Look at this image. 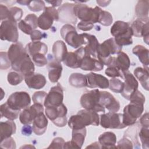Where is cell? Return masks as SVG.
I'll return each mask as SVG.
<instances>
[{"label": "cell", "instance_id": "6da1fadb", "mask_svg": "<svg viewBox=\"0 0 149 149\" xmlns=\"http://www.w3.org/2000/svg\"><path fill=\"white\" fill-rule=\"evenodd\" d=\"M130 102L125 107L123 114V123L126 126L135 124L137 119L139 118L144 111L145 97L136 90L130 97Z\"/></svg>", "mask_w": 149, "mask_h": 149}, {"label": "cell", "instance_id": "7a4b0ae2", "mask_svg": "<svg viewBox=\"0 0 149 149\" xmlns=\"http://www.w3.org/2000/svg\"><path fill=\"white\" fill-rule=\"evenodd\" d=\"M68 123L72 129H80L89 125L98 126L100 118L97 112L84 109L80 110L76 115L71 116Z\"/></svg>", "mask_w": 149, "mask_h": 149}, {"label": "cell", "instance_id": "3957f363", "mask_svg": "<svg viewBox=\"0 0 149 149\" xmlns=\"http://www.w3.org/2000/svg\"><path fill=\"white\" fill-rule=\"evenodd\" d=\"M111 34L119 46L128 45L133 43L132 31L129 23L123 21H116L111 28Z\"/></svg>", "mask_w": 149, "mask_h": 149}, {"label": "cell", "instance_id": "277c9868", "mask_svg": "<svg viewBox=\"0 0 149 149\" xmlns=\"http://www.w3.org/2000/svg\"><path fill=\"white\" fill-rule=\"evenodd\" d=\"M122 47L115 42L114 38H110L100 44L97 49V58L104 65L109 66L112 62V55L118 54L122 51Z\"/></svg>", "mask_w": 149, "mask_h": 149}, {"label": "cell", "instance_id": "5b68a950", "mask_svg": "<svg viewBox=\"0 0 149 149\" xmlns=\"http://www.w3.org/2000/svg\"><path fill=\"white\" fill-rule=\"evenodd\" d=\"M101 10L98 6L92 8L86 4L80 3L74 4L73 8L74 15L77 18L80 19L81 21L90 22L93 24L98 23Z\"/></svg>", "mask_w": 149, "mask_h": 149}, {"label": "cell", "instance_id": "8992f818", "mask_svg": "<svg viewBox=\"0 0 149 149\" xmlns=\"http://www.w3.org/2000/svg\"><path fill=\"white\" fill-rule=\"evenodd\" d=\"M60 33L65 42L74 48L81 47L85 44L83 34H79L75 27L71 24H65L63 25L60 30Z\"/></svg>", "mask_w": 149, "mask_h": 149}, {"label": "cell", "instance_id": "52a82bcc", "mask_svg": "<svg viewBox=\"0 0 149 149\" xmlns=\"http://www.w3.org/2000/svg\"><path fill=\"white\" fill-rule=\"evenodd\" d=\"M47 117L58 127H64L67 123L68 110L62 103L59 106H48L45 110Z\"/></svg>", "mask_w": 149, "mask_h": 149}, {"label": "cell", "instance_id": "ba28073f", "mask_svg": "<svg viewBox=\"0 0 149 149\" xmlns=\"http://www.w3.org/2000/svg\"><path fill=\"white\" fill-rule=\"evenodd\" d=\"M100 90L94 89L84 93L80 98V104L82 107L87 110L105 112V108L99 103Z\"/></svg>", "mask_w": 149, "mask_h": 149}, {"label": "cell", "instance_id": "9c48e42d", "mask_svg": "<svg viewBox=\"0 0 149 149\" xmlns=\"http://www.w3.org/2000/svg\"><path fill=\"white\" fill-rule=\"evenodd\" d=\"M12 68L24 76L34 73L35 68L33 61L26 51L11 63Z\"/></svg>", "mask_w": 149, "mask_h": 149}, {"label": "cell", "instance_id": "30bf717a", "mask_svg": "<svg viewBox=\"0 0 149 149\" xmlns=\"http://www.w3.org/2000/svg\"><path fill=\"white\" fill-rule=\"evenodd\" d=\"M8 105L12 109L20 111L29 107L31 99L29 94L24 91H17L12 93L6 101Z\"/></svg>", "mask_w": 149, "mask_h": 149}, {"label": "cell", "instance_id": "8fae6325", "mask_svg": "<svg viewBox=\"0 0 149 149\" xmlns=\"http://www.w3.org/2000/svg\"><path fill=\"white\" fill-rule=\"evenodd\" d=\"M100 123L105 129H123L126 126L123 123V114L108 112L100 115Z\"/></svg>", "mask_w": 149, "mask_h": 149}, {"label": "cell", "instance_id": "7c38bea8", "mask_svg": "<svg viewBox=\"0 0 149 149\" xmlns=\"http://www.w3.org/2000/svg\"><path fill=\"white\" fill-rule=\"evenodd\" d=\"M19 33L16 23L9 20H3L0 27V38L1 40H6L16 43L17 42Z\"/></svg>", "mask_w": 149, "mask_h": 149}, {"label": "cell", "instance_id": "4fadbf2b", "mask_svg": "<svg viewBox=\"0 0 149 149\" xmlns=\"http://www.w3.org/2000/svg\"><path fill=\"white\" fill-rule=\"evenodd\" d=\"M54 21H59L58 10L51 6L45 7L44 12L38 17V26L42 30L49 29Z\"/></svg>", "mask_w": 149, "mask_h": 149}, {"label": "cell", "instance_id": "5bb4252c", "mask_svg": "<svg viewBox=\"0 0 149 149\" xmlns=\"http://www.w3.org/2000/svg\"><path fill=\"white\" fill-rule=\"evenodd\" d=\"M43 111L42 104L34 103L33 105L24 109L20 113L19 120L23 125H30L33 122L34 119Z\"/></svg>", "mask_w": 149, "mask_h": 149}, {"label": "cell", "instance_id": "9a60e30c", "mask_svg": "<svg viewBox=\"0 0 149 149\" xmlns=\"http://www.w3.org/2000/svg\"><path fill=\"white\" fill-rule=\"evenodd\" d=\"M74 4L66 2L62 5L58 9L59 21L70 24H75L77 23V18L74 15L73 8Z\"/></svg>", "mask_w": 149, "mask_h": 149}, {"label": "cell", "instance_id": "2e32d148", "mask_svg": "<svg viewBox=\"0 0 149 149\" xmlns=\"http://www.w3.org/2000/svg\"><path fill=\"white\" fill-rule=\"evenodd\" d=\"M122 73L125 81L123 90L120 93L125 99L129 100L131 95L137 90L139 83L133 74L128 70L124 71Z\"/></svg>", "mask_w": 149, "mask_h": 149}, {"label": "cell", "instance_id": "e0dca14e", "mask_svg": "<svg viewBox=\"0 0 149 149\" xmlns=\"http://www.w3.org/2000/svg\"><path fill=\"white\" fill-rule=\"evenodd\" d=\"M63 100V91L59 83L52 87L47 94L44 105L47 107L48 106H59L62 104Z\"/></svg>", "mask_w": 149, "mask_h": 149}, {"label": "cell", "instance_id": "ac0fdd59", "mask_svg": "<svg viewBox=\"0 0 149 149\" xmlns=\"http://www.w3.org/2000/svg\"><path fill=\"white\" fill-rule=\"evenodd\" d=\"M99 103L106 108L109 112L115 113L120 109L119 101L110 93L105 91H100Z\"/></svg>", "mask_w": 149, "mask_h": 149}, {"label": "cell", "instance_id": "d6986e66", "mask_svg": "<svg viewBox=\"0 0 149 149\" xmlns=\"http://www.w3.org/2000/svg\"><path fill=\"white\" fill-rule=\"evenodd\" d=\"M48 62L47 68L48 70V78L51 82L56 83L60 79L62 72V66L61 62L56 60L54 58L48 55Z\"/></svg>", "mask_w": 149, "mask_h": 149}, {"label": "cell", "instance_id": "ffe728a7", "mask_svg": "<svg viewBox=\"0 0 149 149\" xmlns=\"http://www.w3.org/2000/svg\"><path fill=\"white\" fill-rule=\"evenodd\" d=\"M86 135V129H72V140L65 143L63 148H81Z\"/></svg>", "mask_w": 149, "mask_h": 149}, {"label": "cell", "instance_id": "44dd1931", "mask_svg": "<svg viewBox=\"0 0 149 149\" xmlns=\"http://www.w3.org/2000/svg\"><path fill=\"white\" fill-rule=\"evenodd\" d=\"M87 79V87L89 88H100L105 89L109 87V80L105 76L93 72L86 75Z\"/></svg>", "mask_w": 149, "mask_h": 149}, {"label": "cell", "instance_id": "7402d4cb", "mask_svg": "<svg viewBox=\"0 0 149 149\" xmlns=\"http://www.w3.org/2000/svg\"><path fill=\"white\" fill-rule=\"evenodd\" d=\"M80 68L85 71L98 72L103 69L104 64L98 59L86 54L80 61Z\"/></svg>", "mask_w": 149, "mask_h": 149}, {"label": "cell", "instance_id": "603a6c76", "mask_svg": "<svg viewBox=\"0 0 149 149\" xmlns=\"http://www.w3.org/2000/svg\"><path fill=\"white\" fill-rule=\"evenodd\" d=\"M130 28L133 36L136 37H143L144 42L147 44H148V22L144 23L143 22L137 19L132 23Z\"/></svg>", "mask_w": 149, "mask_h": 149}, {"label": "cell", "instance_id": "cb8c5ba5", "mask_svg": "<svg viewBox=\"0 0 149 149\" xmlns=\"http://www.w3.org/2000/svg\"><path fill=\"white\" fill-rule=\"evenodd\" d=\"M38 26V17L34 14H29L24 20H21L18 23L19 29L26 34L30 35L33 31Z\"/></svg>", "mask_w": 149, "mask_h": 149}, {"label": "cell", "instance_id": "d4e9b609", "mask_svg": "<svg viewBox=\"0 0 149 149\" xmlns=\"http://www.w3.org/2000/svg\"><path fill=\"white\" fill-rule=\"evenodd\" d=\"M24 81L27 86L33 89H41L46 84V79L44 76L40 73H34L24 76Z\"/></svg>", "mask_w": 149, "mask_h": 149}, {"label": "cell", "instance_id": "484cf974", "mask_svg": "<svg viewBox=\"0 0 149 149\" xmlns=\"http://www.w3.org/2000/svg\"><path fill=\"white\" fill-rule=\"evenodd\" d=\"M130 66V61L128 55L123 52H119L117 56H112V62L109 66H114L118 68L121 72L128 70Z\"/></svg>", "mask_w": 149, "mask_h": 149}, {"label": "cell", "instance_id": "4316f807", "mask_svg": "<svg viewBox=\"0 0 149 149\" xmlns=\"http://www.w3.org/2000/svg\"><path fill=\"white\" fill-rule=\"evenodd\" d=\"M86 46L84 47L86 52L93 58L97 57V49L99 45V42L96 37L87 33H83Z\"/></svg>", "mask_w": 149, "mask_h": 149}, {"label": "cell", "instance_id": "83f0119b", "mask_svg": "<svg viewBox=\"0 0 149 149\" xmlns=\"http://www.w3.org/2000/svg\"><path fill=\"white\" fill-rule=\"evenodd\" d=\"M48 123V120L44 113H40L33 120L32 129L33 132L38 136L43 134L47 130Z\"/></svg>", "mask_w": 149, "mask_h": 149}, {"label": "cell", "instance_id": "f1b7e54d", "mask_svg": "<svg viewBox=\"0 0 149 149\" xmlns=\"http://www.w3.org/2000/svg\"><path fill=\"white\" fill-rule=\"evenodd\" d=\"M116 136L113 132H106L98 137V143L101 148H116Z\"/></svg>", "mask_w": 149, "mask_h": 149}, {"label": "cell", "instance_id": "f546056e", "mask_svg": "<svg viewBox=\"0 0 149 149\" xmlns=\"http://www.w3.org/2000/svg\"><path fill=\"white\" fill-rule=\"evenodd\" d=\"M149 1L148 0L139 1L135 7V12L138 20L148 22V9Z\"/></svg>", "mask_w": 149, "mask_h": 149}, {"label": "cell", "instance_id": "4dcf8cb0", "mask_svg": "<svg viewBox=\"0 0 149 149\" xmlns=\"http://www.w3.org/2000/svg\"><path fill=\"white\" fill-rule=\"evenodd\" d=\"M16 126L15 123L11 120H8L0 123V140L1 141L8 138L16 133Z\"/></svg>", "mask_w": 149, "mask_h": 149}, {"label": "cell", "instance_id": "1f68e13d", "mask_svg": "<svg viewBox=\"0 0 149 149\" xmlns=\"http://www.w3.org/2000/svg\"><path fill=\"white\" fill-rule=\"evenodd\" d=\"M28 54L32 56L37 54H42L45 55L48 51L47 45L40 41H32L27 44L25 48Z\"/></svg>", "mask_w": 149, "mask_h": 149}, {"label": "cell", "instance_id": "d6a6232c", "mask_svg": "<svg viewBox=\"0 0 149 149\" xmlns=\"http://www.w3.org/2000/svg\"><path fill=\"white\" fill-rule=\"evenodd\" d=\"M52 49L54 58L59 62H63L68 53L65 43L61 40L56 41L54 43Z\"/></svg>", "mask_w": 149, "mask_h": 149}, {"label": "cell", "instance_id": "836d02e7", "mask_svg": "<svg viewBox=\"0 0 149 149\" xmlns=\"http://www.w3.org/2000/svg\"><path fill=\"white\" fill-rule=\"evenodd\" d=\"M132 52L137 56L140 62L143 65L144 68L148 70V49L141 45H137L133 48Z\"/></svg>", "mask_w": 149, "mask_h": 149}, {"label": "cell", "instance_id": "e575fe53", "mask_svg": "<svg viewBox=\"0 0 149 149\" xmlns=\"http://www.w3.org/2000/svg\"><path fill=\"white\" fill-rule=\"evenodd\" d=\"M134 74L135 75L136 78L139 80L143 87L146 90L148 91L149 79L148 70L141 67H138L134 69Z\"/></svg>", "mask_w": 149, "mask_h": 149}, {"label": "cell", "instance_id": "d590c367", "mask_svg": "<svg viewBox=\"0 0 149 149\" xmlns=\"http://www.w3.org/2000/svg\"><path fill=\"white\" fill-rule=\"evenodd\" d=\"M70 85L76 88H81L87 86V79L86 75L80 73H73L69 77Z\"/></svg>", "mask_w": 149, "mask_h": 149}, {"label": "cell", "instance_id": "8d00e7d4", "mask_svg": "<svg viewBox=\"0 0 149 149\" xmlns=\"http://www.w3.org/2000/svg\"><path fill=\"white\" fill-rule=\"evenodd\" d=\"M0 113L1 118L4 117L9 120H14L18 118L20 111L12 109L6 102L1 105Z\"/></svg>", "mask_w": 149, "mask_h": 149}, {"label": "cell", "instance_id": "74e56055", "mask_svg": "<svg viewBox=\"0 0 149 149\" xmlns=\"http://www.w3.org/2000/svg\"><path fill=\"white\" fill-rule=\"evenodd\" d=\"M63 62L68 67L76 69L80 68V59L75 52H70L67 53Z\"/></svg>", "mask_w": 149, "mask_h": 149}, {"label": "cell", "instance_id": "f35d334b", "mask_svg": "<svg viewBox=\"0 0 149 149\" xmlns=\"http://www.w3.org/2000/svg\"><path fill=\"white\" fill-rule=\"evenodd\" d=\"M23 10L21 8L14 6L9 9V14L7 20L17 22L19 21L23 16Z\"/></svg>", "mask_w": 149, "mask_h": 149}, {"label": "cell", "instance_id": "ab89813d", "mask_svg": "<svg viewBox=\"0 0 149 149\" xmlns=\"http://www.w3.org/2000/svg\"><path fill=\"white\" fill-rule=\"evenodd\" d=\"M7 79L10 85L16 86L23 81V79H24V76L19 72L12 71L8 73Z\"/></svg>", "mask_w": 149, "mask_h": 149}, {"label": "cell", "instance_id": "60d3db41", "mask_svg": "<svg viewBox=\"0 0 149 149\" xmlns=\"http://www.w3.org/2000/svg\"><path fill=\"white\" fill-rule=\"evenodd\" d=\"M139 136L142 144V147L144 149L149 148V129L148 127H143L140 129Z\"/></svg>", "mask_w": 149, "mask_h": 149}, {"label": "cell", "instance_id": "b9f144b4", "mask_svg": "<svg viewBox=\"0 0 149 149\" xmlns=\"http://www.w3.org/2000/svg\"><path fill=\"white\" fill-rule=\"evenodd\" d=\"M112 21L113 19L111 14L107 11L101 10L100 13L98 23L104 26H109L111 25Z\"/></svg>", "mask_w": 149, "mask_h": 149}, {"label": "cell", "instance_id": "7bdbcfd3", "mask_svg": "<svg viewBox=\"0 0 149 149\" xmlns=\"http://www.w3.org/2000/svg\"><path fill=\"white\" fill-rule=\"evenodd\" d=\"M123 86V82L116 78H112L109 81V89L112 91L116 93H120L122 91Z\"/></svg>", "mask_w": 149, "mask_h": 149}, {"label": "cell", "instance_id": "ee69618b", "mask_svg": "<svg viewBox=\"0 0 149 149\" xmlns=\"http://www.w3.org/2000/svg\"><path fill=\"white\" fill-rule=\"evenodd\" d=\"M29 9L33 12H39L44 10L45 8V3L43 1H30L28 5Z\"/></svg>", "mask_w": 149, "mask_h": 149}, {"label": "cell", "instance_id": "f6af8a7d", "mask_svg": "<svg viewBox=\"0 0 149 149\" xmlns=\"http://www.w3.org/2000/svg\"><path fill=\"white\" fill-rule=\"evenodd\" d=\"M32 61L34 64L38 67H42L47 65L48 60L45 55L42 54H37L31 56Z\"/></svg>", "mask_w": 149, "mask_h": 149}, {"label": "cell", "instance_id": "bcb514c9", "mask_svg": "<svg viewBox=\"0 0 149 149\" xmlns=\"http://www.w3.org/2000/svg\"><path fill=\"white\" fill-rule=\"evenodd\" d=\"M47 93L43 91H37L34 93L32 96V100L34 103H38L42 104L44 103L45 98L47 97Z\"/></svg>", "mask_w": 149, "mask_h": 149}, {"label": "cell", "instance_id": "7dc6e473", "mask_svg": "<svg viewBox=\"0 0 149 149\" xmlns=\"http://www.w3.org/2000/svg\"><path fill=\"white\" fill-rule=\"evenodd\" d=\"M123 72H121L119 70L118 68L114 67V66H108V68L106 69L105 70V74L112 78H115L116 77H120L123 78Z\"/></svg>", "mask_w": 149, "mask_h": 149}, {"label": "cell", "instance_id": "c3c4849f", "mask_svg": "<svg viewBox=\"0 0 149 149\" xmlns=\"http://www.w3.org/2000/svg\"><path fill=\"white\" fill-rule=\"evenodd\" d=\"M1 69H6L11 66V62L8 58V52H1Z\"/></svg>", "mask_w": 149, "mask_h": 149}, {"label": "cell", "instance_id": "681fc988", "mask_svg": "<svg viewBox=\"0 0 149 149\" xmlns=\"http://www.w3.org/2000/svg\"><path fill=\"white\" fill-rule=\"evenodd\" d=\"M0 147L2 148H16V143L11 137L5 139L1 141Z\"/></svg>", "mask_w": 149, "mask_h": 149}, {"label": "cell", "instance_id": "f907efd6", "mask_svg": "<svg viewBox=\"0 0 149 149\" xmlns=\"http://www.w3.org/2000/svg\"><path fill=\"white\" fill-rule=\"evenodd\" d=\"M65 143L64 139L62 137L54 138L48 148H63Z\"/></svg>", "mask_w": 149, "mask_h": 149}, {"label": "cell", "instance_id": "816d5d0a", "mask_svg": "<svg viewBox=\"0 0 149 149\" xmlns=\"http://www.w3.org/2000/svg\"><path fill=\"white\" fill-rule=\"evenodd\" d=\"M116 148H133V143L129 139L126 138L125 136L118 142Z\"/></svg>", "mask_w": 149, "mask_h": 149}, {"label": "cell", "instance_id": "f5cc1de1", "mask_svg": "<svg viewBox=\"0 0 149 149\" xmlns=\"http://www.w3.org/2000/svg\"><path fill=\"white\" fill-rule=\"evenodd\" d=\"M94 27V24L90 22L81 21L77 24V28L82 31H89Z\"/></svg>", "mask_w": 149, "mask_h": 149}, {"label": "cell", "instance_id": "db71d44e", "mask_svg": "<svg viewBox=\"0 0 149 149\" xmlns=\"http://www.w3.org/2000/svg\"><path fill=\"white\" fill-rule=\"evenodd\" d=\"M45 34H42L40 31L38 30H34L30 34V38L32 41H37L41 40L42 38H46L44 37Z\"/></svg>", "mask_w": 149, "mask_h": 149}, {"label": "cell", "instance_id": "11a10c76", "mask_svg": "<svg viewBox=\"0 0 149 149\" xmlns=\"http://www.w3.org/2000/svg\"><path fill=\"white\" fill-rule=\"evenodd\" d=\"M0 12H1V20H5L8 19L9 14V9L5 5L1 4L0 5Z\"/></svg>", "mask_w": 149, "mask_h": 149}, {"label": "cell", "instance_id": "9f6ffc18", "mask_svg": "<svg viewBox=\"0 0 149 149\" xmlns=\"http://www.w3.org/2000/svg\"><path fill=\"white\" fill-rule=\"evenodd\" d=\"M140 125L143 127H148L149 126L148 124V113L146 112L145 113L140 119Z\"/></svg>", "mask_w": 149, "mask_h": 149}, {"label": "cell", "instance_id": "6f0895ef", "mask_svg": "<svg viewBox=\"0 0 149 149\" xmlns=\"http://www.w3.org/2000/svg\"><path fill=\"white\" fill-rule=\"evenodd\" d=\"M33 131L32 127H31L29 125H24V126L22 127V133L25 136H30Z\"/></svg>", "mask_w": 149, "mask_h": 149}, {"label": "cell", "instance_id": "680465c9", "mask_svg": "<svg viewBox=\"0 0 149 149\" xmlns=\"http://www.w3.org/2000/svg\"><path fill=\"white\" fill-rule=\"evenodd\" d=\"M62 2V1H47V2L52 4V7H54V8L61 5Z\"/></svg>", "mask_w": 149, "mask_h": 149}, {"label": "cell", "instance_id": "91938a15", "mask_svg": "<svg viewBox=\"0 0 149 149\" xmlns=\"http://www.w3.org/2000/svg\"><path fill=\"white\" fill-rule=\"evenodd\" d=\"M111 2L110 1H97V3L101 6L105 7L108 5V4Z\"/></svg>", "mask_w": 149, "mask_h": 149}, {"label": "cell", "instance_id": "94428289", "mask_svg": "<svg viewBox=\"0 0 149 149\" xmlns=\"http://www.w3.org/2000/svg\"><path fill=\"white\" fill-rule=\"evenodd\" d=\"M101 148V146H100V144H99L98 142H94V143L91 144L90 146H87V147H86V148Z\"/></svg>", "mask_w": 149, "mask_h": 149}, {"label": "cell", "instance_id": "6125c7cd", "mask_svg": "<svg viewBox=\"0 0 149 149\" xmlns=\"http://www.w3.org/2000/svg\"><path fill=\"white\" fill-rule=\"evenodd\" d=\"M30 1H17V2L22 5H28Z\"/></svg>", "mask_w": 149, "mask_h": 149}]
</instances>
